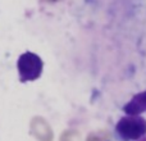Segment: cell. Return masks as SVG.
<instances>
[{"instance_id":"obj_4","label":"cell","mask_w":146,"mask_h":141,"mask_svg":"<svg viewBox=\"0 0 146 141\" xmlns=\"http://www.w3.org/2000/svg\"><path fill=\"white\" fill-rule=\"evenodd\" d=\"M137 141H146V135H145V136H142V137H141V139H139V140H137Z\"/></svg>"},{"instance_id":"obj_3","label":"cell","mask_w":146,"mask_h":141,"mask_svg":"<svg viewBox=\"0 0 146 141\" xmlns=\"http://www.w3.org/2000/svg\"><path fill=\"white\" fill-rule=\"evenodd\" d=\"M123 112L129 116H139L146 112V90L132 96V99L123 106Z\"/></svg>"},{"instance_id":"obj_5","label":"cell","mask_w":146,"mask_h":141,"mask_svg":"<svg viewBox=\"0 0 146 141\" xmlns=\"http://www.w3.org/2000/svg\"><path fill=\"white\" fill-rule=\"evenodd\" d=\"M50 1H56V0H50Z\"/></svg>"},{"instance_id":"obj_2","label":"cell","mask_w":146,"mask_h":141,"mask_svg":"<svg viewBox=\"0 0 146 141\" xmlns=\"http://www.w3.org/2000/svg\"><path fill=\"white\" fill-rule=\"evenodd\" d=\"M42 67L44 63L38 55L31 51L23 53L17 62V69L21 82L25 83L28 81L37 80L42 73Z\"/></svg>"},{"instance_id":"obj_1","label":"cell","mask_w":146,"mask_h":141,"mask_svg":"<svg viewBox=\"0 0 146 141\" xmlns=\"http://www.w3.org/2000/svg\"><path fill=\"white\" fill-rule=\"evenodd\" d=\"M115 134L122 141H137L146 135V119L140 114H127L115 124Z\"/></svg>"}]
</instances>
